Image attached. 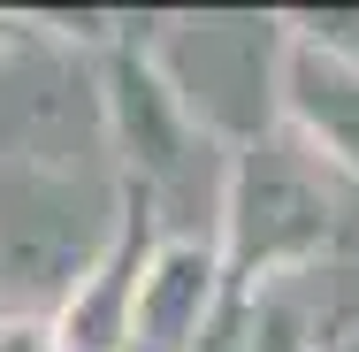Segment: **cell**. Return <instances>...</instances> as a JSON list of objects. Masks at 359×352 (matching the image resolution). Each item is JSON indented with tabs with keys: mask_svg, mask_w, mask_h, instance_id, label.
I'll return each mask as SVG.
<instances>
[{
	"mask_svg": "<svg viewBox=\"0 0 359 352\" xmlns=\"http://www.w3.org/2000/svg\"><path fill=\"white\" fill-rule=\"evenodd\" d=\"M107 222H92V200L76 169H0V306L15 299H69L76 276L100 261Z\"/></svg>",
	"mask_w": 359,
	"mask_h": 352,
	"instance_id": "obj_1",
	"label": "cell"
},
{
	"mask_svg": "<svg viewBox=\"0 0 359 352\" xmlns=\"http://www.w3.org/2000/svg\"><path fill=\"white\" fill-rule=\"evenodd\" d=\"M145 261H153V207L130 192V207H123V222L107 230L100 261L76 276V291L54 306V322H46V330H54V352H123Z\"/></svg>",
	"mask_w": 359,
	"mask_h": 352,
	"instance_id": "obj_2",
	"label": "cell"
},
{
	"mask_svg": "<svg viewBox=\"0 0 359 352\" xmlns=\"http://www.w3.org/2000/svg\"><path fill=\"white\" fill-rule=\"evenodd\" d=\"M321 237V200L290 176L276 153H245L237 161V184H229V245H237V268H276L290 253H306Z\"/></svg>",
	"mask_w": 359,
	"mask_h": 352,
	"instance_id": "obj_3",
	"label": "cell"
},
{
	"mask_svg": "<svg viewBox=\"0 0 359 352\" xmlns=\"http://www.w3.org/2000/svg\"><path fill=\"white\" fill-rule=\"evenodd\" d=\"M207 291H215V253H199V245H161V253L145 261V276H138L123 352H191L199 314H207Z\"/></svg>",
	"mask_w": 359,
	"mask_h": 352,
	"instance_id": "obj_4",
	"label": "cell"
},
{
	"mask_svg": "<svg viewBox=\"0 0 359 352\" xmlns=\"http://www.w3.org/2000/svg\"><path fill=\"white\" fill-rule=\"evenodd\" d=\"M100 115L115 123V138H123V153H130L138 176L176 169V145H184V92L161 84L145 62L123 54V62L107 70V100H100Z\"/></svg>",
	"mask_w": 359,
	"mask_h": 352,
	"instance_id": "obj_5",
	"label": "cell"
},
{
	"mask_svg": "<svg viewBox=\"0 0 359 352\" xmlns=\"http://www.w3.org/2000/svg\"><path fill=\"white\" fill-rule=\"evenodd\" d=\"M290 107L306 115V131L321 145H337L344 161H359V77L313 46L290 54Z\"/></svg>",
	"mask_w": 359,
	"mask_h": 352,
	"instance_id": "obj_6",
	"label": "cell"
},
{
	"mask_svg": "<svg viewBox=\"0 0 359 352\" xmlns=\"http://www.w3.org/2000/svg\"><path fill=\"white\" fill-rule=\"evenodd\" d=\"M0 352H54V330H46V314L0 306Z\"/></svg>",
	"mask_w": 359,
	"mask_h": 352,
	"instance_id": "obj_7",
	"label": "cell"
},
{
	"mask_svg": "<svg viewBox=\"0 0 359 352\" xmlns=\"http://www.w3.org/2000/svg\"><path fill=\"white\" fill-rule=\"evenodd\" d=\"M252 352H306L298 345V322H290L283 306H268V314L252 322Z\"/></svg>",
	"mask_w": 359,
	"mask_h": 352,
	"instance_id": "obj_8",
	"label": "cell"
},
{
	"mask_svg": "<svg viewBox=\"0 0 359 352\" xmlns=\"http://www.w3.org/2000/svg\"><path fill=\"white\" fill-rule=\"evenodd\" d=\"M15 39H23V23H15V15H0V62H8V46H15Z\"/></svg>",
	"mask_w": 359,
	"mask_h": 352,
	"instance_id": "obj_9",
	"label": "cell"
}]
</instances>
